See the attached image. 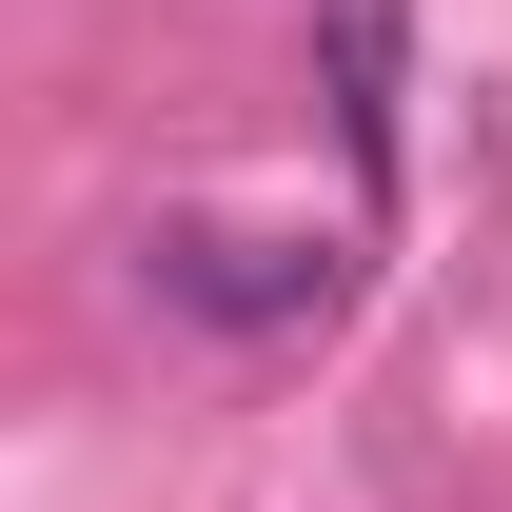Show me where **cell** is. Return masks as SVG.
I'll return each mask as SVG.
<instances>
[{
    "label": "cell",
    "mask_w": 512,
    "mask_h": 512,
    "mask_svg": "<svg viewBox=\"0 0 512 512\" xmlns=\"http://www.w3.org/2000/svg\"><path fill=\"white\" fill-rule=\"evenodd\" d=\"M335 40V158H355V197H394V79H414V0H316Z\"/></svg>",
    "instance_id": "7a4b0ae2"
},
{
    "label": "cell",
    "mask_w": 512,
    "mask_h": 512,
    "mask_svg": "<svg viewBox=\"0 0 512 512\" xmlns=\"http://www.w3.org/2000/svg\"><path fill=\"white\" fill-rule=\"evenodd\" d=\"M158 296H178V316H237V335L335 316V237H237V217H178V237H158Z\"/></svg>",
    "instance_id": "6da1fadb"
}]
</instances>
